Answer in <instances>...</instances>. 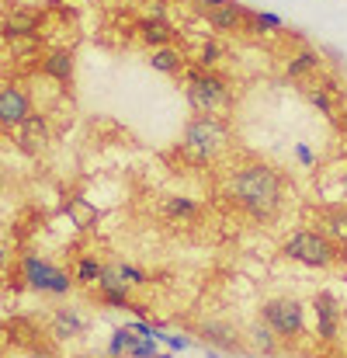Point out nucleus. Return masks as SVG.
Masks as SVG:
<instances>
[{
  "label": "nucleus",
  "mask_w": 347,
  "mask_h": 358,
  "mask_svg": "<svg viewBox=\"0 0 347 358\" xmlns=\"http://www.w3.org/2000/svg\"><path fill=\"white\" fill-rule=\"evenodd\" d=\"M223 199L230 202V209H236L239 216H246L253 223H274L285 209L288 181L274 164L250 157L226 174Z\"/></svg>",
  "instance_id": "1"
},
{
  "label": "nucleus",
  "mask_w": 347,
  "mask_h": 358,
  "mask_svg": "<svg viewBox=\"0 0 347 358\" xmlns=\"http://www.w3.org/2000/svg\"><path fill=\"white\" fill-rule=\"evenodd\" d=\"M232 143V129L226 115H191L181 132V157L195 167L219 160Z\"/></svg>",
  "instance_id": "2"
},
{
  "label": "nucleus",
  "mask_w": 347,
  "mask_h": 358,
  "mask_svg": "<svg viewBox=\"0 0 347 358\" xmlns=\"http://www.w3.org/2000/svg\"><path fill=\"white\" fill-rule=\"evenodd\" d=\"M181 77H184V101L195 115H223L232 105V87L219 70L188 63Z\"/></svg>",
  "instance_id": "3"
},
{
  "label": "nucleus",
  "mask_w": 347,
  "mask_h": 358,
  "mask_svg": "<svg viewBox=\"0 0 347 358\" xmlns=\"http://www.w3.org/2000/svg\"><path fill=\"white\" fill-rule=\"evenodd\" d=\"M281 257H288V261H295V264H302L309 271H330V268H337L344 261L347 250H341L323 230L299 227V230H292L288 237L281 240Z\"/></svg>",
  "instance_id": "4"
},
{
  "label": "nucleus",
  "mask_w": 347,
  "mask_h": 358,
  "mask_svg": "<svg viewBox=\"0 0 347 358\" xmlns=\"http://www.w3.org/2000/svg\"><path fill=\"white\" fill-rule=\"evenodd\" d=\"M306 310L309 303H302L299 296H267L257 310V320H264L281 345H295L306 338L309 324H306Z\"/></svg>",
  "instance_id": "5"
},
{
  "label": "nucleus",
  "mask_w": 347,
  "mask_h": 358,
  "mask_svg": "<svg viewBox=\"0 0 347 358\" xmlns=\"http://www.w3.org/2000/svg\"><path fill=\"white\" fill-rule=\"evenodd\" d=\"M17 275L24 278V285H28L31 292L56 296V299H63V296H70V292L77 289L73 275H70L66 268L52 264V261L42 257V254H24V257L17 261Z\"/></svg>",
  "instance_id": "6"
},
{
  "label": "nucleus",
  "mask_w": 347,
  "mask_h": 358,
  "mask_svg": "<svg viewBox=\"0 0 347 358\" xmlns=\"http://www.w3.org/2000/svg\"><path fill=\"white\" fill-rule=\"evenodd\" d=\"M309 310H313V338L320 345H337L341 334H344V317H347L344 296L337 289L323 285V289L313 292Z\"/></svg>",
  "instance_id": "7"
},
{
  "label": "nucleus",
  "mask_w": 347,
  "mask_h": 358,
  "mask_svg": "<svg viewBox=\"0 0 347 358\" xmlns=\"http://www.w3.org/2000/svg\"><path fill=\"white\" fill-rule=\"evenodd\" d=\"M94 296H98V303L108 306V310H132V313H142V306L132 299V285H125V282L118 278L115 264L105 268V275H101L98 285H94Z\"/></svg>",
  "instance_id": "8"
},
{
  "label": "nucleus",
  "mask_w": 347,
  "mask_h": 358,
  "mask_svg": "<svg viewBox=\"0 0 347 358\" xmlns=\"http://www.w3.org/2000/svg\"><path fill=\"white\" fill-rule=\"evenodd\" d=\"M198 338H202V345H209V348H216V352H246V341H243V331H236L230 320H223V317H209V320H202L198 324Z\"/></svg>",
  "instance_id": "9"
},
{
  "label": "nucleus",
  "mask_w": 347,
  "mask_h": 358,
  "mask_svg": "<svg viewBox=\"0 0 347 358\" xmlns=\"http://www.w3.org/2000/svg\"><path fill=\"white\" fill-rule=\"evenodd\" d=\"M246 21H250V7L236 3V0H226L219 7H205V28L212 35H239L246 31Z\"/></svg>",
  "instance_id": "10"
},
{
  "label": "nucleus",
  "mask_w": 347,
  "mask_h": 358,
  "mask_svg": "<svg viewBox=\"0 0 347 358\" xmlns=\"http://www.w3.org/2000/svg\"><path fill=\"white\" fill-rule=\"evenodd\" d=\"M31 112H35L31 94L21 84H3L0 87V129H17Z\"/></svg>",
  "instance_id": "11"
},
{
  "label": "nucleus",
  "mask_w": 347,
  "mask_h": 358,
  "mask_svg": "<svg viewBox=\"0 0 347 358\" xmlns=\"http://www.w3.org/2000/svg\"><path fill=\"white\" fill-rule=\"evenodd\" d=\"M135 35H139V42H142L146 49H160V45H174L177 28L167 21L163 10H153V14H146V17L135 21Z\"/></svg>",
  "instance_id": "12"
},
{
  "label": "nucleus",
  "mask_w": 347,
  "mask_h": 358,
  "mask_svg": "<svg viewBox=\"0 0 347 358\" xmlns=\"http://www.w3.org/2000/svg\"><path fill=\"white\" fill-rule=\"evenodd\" d=\"M316 73H323V56H320V49H313V45H302V49H295V52L285 59V80H288V84H306V80H313Z\"/></svg>",
  "instance_id": "13"
},
{
  "label": "nucleus",
  "mask_w": 347,
  "mask_h": 358,
  "mask_svg": "<svg viewBox=\"0 0 347 358\" xmlns=\"http://www.w3.org/2000/svg\"><path fill=\"white\" fill-rule=\"evenodd\" d=\"M160 216L174 227H191V223L202 220V202L191 199V195H174L170 192V195L160 199Z\"/></svg>",
  "instance_id": "14"
},
{
  "label": "nucleus",
  "mask_w": 347,
  "mask_h": 358,
  "mask_svg": "<svg viewBox=\"0 0 347 358\" xmlns=\"http://www.w3.org/2000/svg\"><path fill=\"white\" fill-rule=\"evenodd\" d=\"M42 77L56 80L59 87H70L77 77V52L73 49H49L42 56Z\"/></svg>",
  "instance_id": "15"
},
{
  "label": "nucleus",
  "mask_w": 347,
  "mask_h": 358,
  "mask_svg": "<svg viewBox=\"0 0 347 358\" xmlns=\"http://www.w3.org/2000/svg\"><path fill=\"white\" fill-rule=\"evenodd\" d=\"M87 327H91V320H87V313H80L77 306H59V310L52 313V320H49V334L59 338V341L84 338Z\"/></svg>",
  "instance_id": "16"
},
{
  "label": "nucleus",
  "mask_w": 347,
  "mask_h": 358,
  "mask_svg": "<svg viewBox=\"0 0 347 358\" xmlns=\"http://www.w3.org/2000/svg\"><path fill=\"white\" fill-rule=\"evenodd\" d=\"M49 139H52V129H49V119L31 112L28 119L17 125V146L28 150V153H42L49 150Z\"/></svg>",
  "instance_id": "17"
},
{
  "label": "nucleus",
  "mask_w": 347,
  "mask_h": 358,
  "mask_svg": "<svg viewBox=\"0 0 347 358\" xmlns=\"http://www.w3.org/2000/svg\"><path fill=\"white\" fill-rule=\"evenodd\" d=\"M3 35L7 38H28V35H35L38 28H42V14L35 10V7H24V3H17L7 17H3Z\"/></svg>",
  "instance_id": "18"
},
{
  "label": "nucleus",
  "mask_w": 347,
  "mask_h": 358,
  "mask_svg": "<svg viewBox=\"0 0 347 358\" xmlns=\"http://www.w3.org/2000/svg\"><path fill=\"white\" fill-rule=\"evenodd\" d=\"M243 341H246V352H253V355H278V352H281L278 334H274L264 320H250V324L243 327Z\"/></svg>",
  "instance_id": "19"
},
{
  "label": "nucleus",
  "mask_w": 347,
  "mask_h": 358,
  "mask_svg": "<svg viewBox=\"0 0 347 358\" xmlns=\"http://www.w3.org/2000/svg\"><path fill=\"white\" fill-rule=\"evenodd\" d=\"M146 63H149L156 73H163V77H181L184 66H188V56H184L181 45H160V49H149Z\"/></svg>",
  "instance_id": "20"
},
{
  "label": "nucleus",
  "mask_w": 347,
  "mask_h": 358,
  "mask_svg": "<svg viewBox=\"0 0 347 358\" xmlns=\"http://www.w3.org/2000/svg\"><path fill=\"white\" fill-rule=\"evenodd\" d=\"M316 230H323L341 250H347V206H323L316 213Z\"/></svg>",
  "instance_id": "21"
},
{
  "label": "nucleus",
  "mask_w": 347,
  "mask_h": 358,
  "mask_svg": "<svg viewBox=\"0 0 347 358\" xmlns=\"http://www.w3.org/2000/svg\"><path fill=\"white\" fill-rule=\"evenodd\" d=\"M105 261H98L94 254H84V257H77V264H73V282H77V289H94L98 285V278L105 275Z\"/></svg>",
  "instance_id": "22"
},
{
  "label": "nucleus",
  "mask_w": 347,
  "mask_h": 358,
  "mask_svg": "<svg viewBox=\"0 0 347 358\" xmlns=\"http://www.w3.org/2000/svg\"><path fill=\"white\" fill-rule=\"evenodd\" d=\"M223 56H226V45L219 42V35H209V38L198 45V52H195V63H198V66H205V70H219Z\"/></svg>",
  "instance_id": "23"
},
{
  "label": "nucleus",
  "mask_w": 347,
  "mask_h": 358,
  "mask_svg": "<svg viewBox=\"0 0 347 358\" xmlns=\"http://www.w3.org/2000/svg\"><path fill=\"white\" fill-rule=\"evenodd\" d=\"M302 87V94H306V101L316 108V112H323L327 119H334L337 115V105H334V91H327L323 84L316 87V84H299Z\"/></svg>",
  "instance_id": "24"
},
{
  "label": "nucleus",
  "mask_w": 347,
  "mask_h": 358,
  "mask_svg": "<svg viewBox=\"0 0 347 358\" xmlns=\"http://www.w3.org/2000/svg\"><path fill=\"white\" fill-rule=\"evenodd\" d=\"M135 341H139V334L125 324V327H115L112 331V338H108V358H128V352L135 348Z\"/></svg>",
  "instance_id": "25"
},
{
  "label": "nucleus",
  "mask_w": 347,
  "mask_h": 358,
  "mask_svg": "<svg viewBox=\"0 0 347 358\" xmlns=\"http://www.w3.org/2000/svg\"><path fill=\"white\" fill-rule=\"evenodd\" d=\"M285 28V21L271 10H250V21H246V31L253 35H278Z\"/></svg>",
  "instance_id": "26"
},
{
  "label": "nucleus",
  "mask_w": 347,
  "mask_h": 358,
  "mask_svg": "<svg viewBox=\"0 0 347 358\" xmlns=\"http://www.w3.org/2000/svg\"><path fill=\"white\" fill-rule=\"evenodd\" d=\"M115 271H118V278H121L125 285H132V289H142V285H149V271H146V268H139V264L115 261Z\"/></svg>",
  "instance_id": "27"
},
{
  "label": "nucleus",
  "mask_w": 347,
  "mask_h": 358,
  "mask_svg": "<svg viewBox=\"0 0 347 358\" xmlns=\"http://www.w3.org/2000/svg\"><path fill=\"white\" fill-rule=\"evenodd\" d=\"M156 341L167 345V352H174V355L191 348V338H184V334H163V331H156Z\"/></svg>",
  "instance_id": "28"
},
{
  "label": "nucleus",
  "mask_w": 347,
  "mask_h": 358,
  "mask_svg": "<svg viewBox=\"0 0 347 358\" xmlns=\"http://www.w3.org/2000/svg\"><path fill=\"white\" fill-rule=\"evenodd\" d=\"M160 355V341L156 338H139L135 348L128 352V358H156Z\"/></svg>",
  "instance_id": "29"
},
{
  "label": "nucleus",
  "mask_w": 347,
  "mask_h": 358,
  "mask_svg": "<svg viewBox=\"0 0 347 358\" xmlns=\"http://www.w3.org/2000/svg\"><path fill=\"white\" fill-rule=\"evenodd\" d=\"M292 153H295V160H299L302 167H316V153L309 150V143H295Z\"/></svg>",
  "instance_id": "30"
},
{
  "label": "nucleus",
  "mask_w": 347,
  "mask_h": 358,
  "mask_svg": "<svg viewBox=\"0 0 347 358\" xmlns=\"http://www.w3.org/2000/svg\"><path fill=\"white\" fill-rule=\"evenodd\" d=\"M128 327H132V331H135L139 338H156V327H153L149 320H142V317H135V320H132Z\"/></svg>",
  "instance_id": "31"
},
{
  "label": "nucleus",
  "mask_w": 347,
  "mask_h": 358,
  "mask_svg": "<svg viewBox=\"0 0 347 358\" xmlns=\"http://www.w3.org/2000/svg\"><path fill=\"white\" fill-rule=\"evenodd\" d=\"M219 3H226V0H202V7H219Z\"/></svg>",
  "instance_id": "32"
},
{
  "label": "nucleus",
  "mask_w": 347,
  "mask_h": 358,
  "mask_svg": "<svg viewBox=\"0 0 347 358\" xmlns=\"http://www.w3.org/2000/svg\"><path fill=\"white\" fill-rule=\"evenodd\" d=\"M156 358H174V352H160V355Z\"/></svg>",
  "instance_id": "33"
},
{
  "label": "nucleus",
  "mask_w": 347,
  "mask_h": 358,
  "mask_svg": "<svg viewBox=\"0 0 347 358\" xmlns=\"http://www.w3.org/2000/svg\"><path fill=\"white\" fill-rule=\"evenodd\" d=\"M3 254H7V250H3V247H0V264H3Z\"/></svg>",
  "instance_id": "34"
},
{
  "label": "nucleus",
  "mask_w": 347,
  "mask_h": 358,
  "mask_svg": "<svg viewBox=\"0 0 347 358\" xmlns=\"http://www.w3.org/2000/svg\"><path fill=\"white\" fill-rule=\"evenodd\" d=\"M73 358H98V355H73Z\"/></svg>",
  "instance_id": "35"
}]
</instances>
